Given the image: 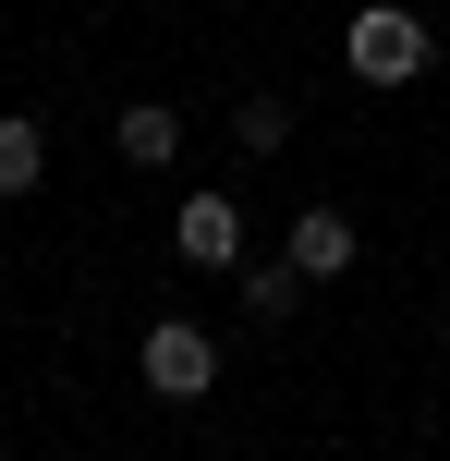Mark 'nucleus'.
Masks as SVG:
<instances>
[{"label":"nucleus","mask_w":450,"mask_h":461,"mask_svg":"<svg viewBox=\"0 0 450 461\" xmlns=\"http://www.w3.org/2000/svg\"><path fill=\"white\" fill-rule=\"evenodd\" d=\"M134 376H146V389H159V401H207V389H219V352H207V328L159 316V328H146V340H134Z\"/></svg>","instance_id":"f257e3e1"},{"label":"nucleus","mask_w":450,"mask_h":461,"mask_svg":"<svg viewBox=\"0 0 450 461\" xmlns=\"http://www.w3.org/2000/svg\"><path fill=\"white\" fill-rule=\"evenodd\" d=\"M341 49H354V73H365V86H414V73H427V24H414L402 0L354 13V37H341Z\"/></svg>","instance_id":"f03ea898"},{"label":"nucleus","mask_w":450,"mask_h":461,"mask_svg":"<svg viewBox=\"0 0 450 461\" xmlns=\"http://www.w3.org/2000/svg\"><path fill=\"white\" fill-rule=\"evenodd\" d=\"M170 243H183L195 267H243V207H232V194H183V219H170Z\"/></svg>","instance_id":"7ed1b4c3"},{"label":"nucleus","mask_w":450,"mask_h":461,"mask_svg":"<svg viewBox=\"0 0 450 461\" xmlns=\"http://www.w3.org/2000/svg\"><path fill=\"white\" fill-rule=\"evenodd\" d=\"M110 146H122L134 170H170V158H183V110H170V97H134V110L110 122Z\"/></svg>","instance_id":"20e7f679"},{"label":"nucleus","mask_w":450,"mask_h":461,"mask_svg":"<svg viewBox=\"0 0 450 461\" xmlns=\"http://www.w3.org/2000/svg\"><path fill=\"white\" fill-rule=\"evenodd\" d=\"M292 267H305V279H341V267H354V207H305V219H292Z\"/></svg>","instance_id":"39448f33"},{"label":"nucleus","mask_w":450,"mask_h":461,"mask_svg":"<svg viewBox=\"0 0 450 461\" xmlns=\"http://www.w3.org/2000/svg\"><path fill=\"white\" fill-rule=\"evenodd\" d=\"M37 183H49V134L24 110H0V194H37Z\"/></svg>","instance_id":"423d86ee"},{"label":"nucleus","mask_w":450,"mask_h":461,"mask_svg":"<svg viewBox=\"0 0 450 461\" xmlns=\"http://www.w3.org/2000/svg\"><path fill=\"white\" fill-rule=\"evenodd\" d=\"M292 292H305L292 255H280V267H243V316H292Z\"/></svg>","instance_id":"0eeeda50"},{"label":"nucleus","mask_w":450,"mask_h":461,"mask_svg":"<svg viewBox=\"0 0 450 461\" xmlns=\"http://www.w3.org/2000/svg\"><path fill=\"white\" fill-rule=\"evenodd\" d=\"M232 134L268 158V146H292V110H280V97H243V110H232Z\"/></svg>","instance_id":"6e6552de"},{"label":"nucleus","mask_w":450,"mask_h":461,"mask_svg":"<svg viewBox=\"0 0 450 461\" xmlns=\"http://www.w3.org/2000/svg\"><path fill=\"white\" fill-rule=\"evenodd\" d=\"M438 340H450V316H438Z\"/></svg>","instance_id":"1a4fd4ad"}]
</instances>
